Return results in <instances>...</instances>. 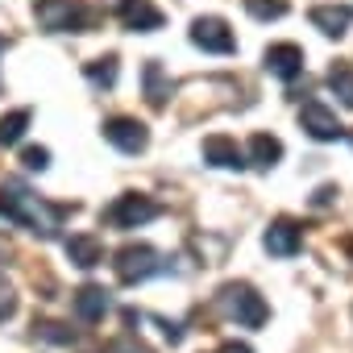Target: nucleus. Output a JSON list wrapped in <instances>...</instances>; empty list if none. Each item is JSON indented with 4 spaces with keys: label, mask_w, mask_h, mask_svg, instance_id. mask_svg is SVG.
<instances>
[{
    "label": "nucleus",
    "mask_w": 353,
    "mask_h": 353,
    "mask_svg": "<svg viewBox=\"0 0 353 353\" xmlns=\"http://www.w3.org/2000/svg\"><path fill=\"white\" fill-rule=\"evenodd\" d=\"M104 137H108L117 150H125V154H141V150L150 145L145 125L133 121V117H108V121H104Z\"/></svg>",
    "instance_id": "0eeeda50"
},
{
    "label": "nucleus",
    "mask_w": 353,
    "mask_h": 353,
    "mask_svg": "<svg viewBox=\"0 0 353 353\" xmlns=\"http://www.w3.org/2000/svg\"><path fill=\"white\" fill-rule=\"evenodd\" d=\"M279 158H283V141L279 137H270V133H254L250 137V162L258 170H270Z\"/></svg>",
    "instance_id": "2eb2a0df"
},
{
    "label": "nucleus",
    "mask_w": 353,
    "mask_h": 353,
    "mask_svg": "<svg viewBox=\"0 0 353 353\" xmlns=\"http://www.w3.org/2000/svg\"><path fill=\"white\" fill-rule=\"evenodd\" d=\"M83 75L92 83H100V88H112L117 83V59L112 54L108 59H92V63H83Z\"/></svg>",
    "instance_id": "aec40b11"
},
{
    "label": "nucleus",
    "mask_w": 353,
    "mask_h": 353,
    "mask_svg": "<svg viewBox=\"0 0 353 353\" xmlns=\"http://www.w3.org/2000/svg\"><path fill=\"white\" fill-rule=\"evenodd\" d=\"M266 71L279 75L283 83L299 79V75H303V50H299L295 42H274V46L266 50Z\"/></svg>",
    "instance_id": "9d476101"
},
{
    "label": "nucleus",
    "mask_w": 353,
    "mask_h": 353,
    "mask_svg": "<svg viewBox=\"0 0 353 353\" xmlns=\"http://www.w3.org/2000/svg\"><path fill=\"white\" fill-rule=\"evenodd\" d=\"M221 307H225V316L229 320H237L241 328H262L266 324V299L250 287V283H229V287H221Z\"/></svg>",
    "instance_id": "7ed1b4c3"
},
{
    "label": "nucleus",
    "mask_w": 353,
    "mask_h": 353,
    "mask_svg": "<svg viewBox=\"0 0 353 353\" xmlns=\"http://www.w3.org/2000/svg\"><path fill=\"white\" fill-rule=\"evenodd\" d=\"M26 129H30V108H17V112H9V117H0V145L21 141Z\"/></svg>",
    "instance_id": "a211bd4d"
},
{
    "label": "nucleus",
    "mask_w": 353,
    "mask_h": 353,
    "mask_svg": "<svg viewBox=\"0 0 353 353\" xmlns=\"http://www.w3.org/2000/svg\"><path fill=\"white\" fill-rule=\"evenodd\" d=\"M104 312H108V291H104V287L88 283V287L75 291V316H79V320L96 324V320H104Z\"/></svg>",
    "instance_id": "4468645a"
},
{
    "label": "nucleus",
    "mask_w": 353,
    "mask_h": 353,
    "mask_svg": "<svg viewBox=\"0 0 353 353\" xmlns=\"http://www.w3.org/2000/svg\"><path fill=\"white\" fill-rule=\"evenodd\" d=\"M117 17H121V26L125 30H133V34H154V30H162V9H154L150 0H121L117 5Z\"/></svg>",
    "instance_id": "6e6552de"
},
{
    "label": "nucleus",
    "mask_w": 353,
    "mask_h": 353,
    "mask_svg": "<svg viewBox=\"0 0 353 353\" xmlns=\"http://www.w3.org/2000/svg\"><path fill=\"white\" fill-rule=\"evenodd\" d=\"M145 96H150V104L154 108H162L166 104V96H170V88H166V79H162V63H145Z\"/></svg>",
    "instance_id": "6ab92c4d"
},
{
    "label": "nucleus",
    "mask_w": 353,
    "mask_h": 353,
    "mask_svg": "<svg viewBox=\"0 0 353 353\" xmlns=\"http://www.w3.org/2000/svg\"><path fill=\"white\" fill-rule=\"evenodd\" d=\"M299 225L295 221H287V216H279L270 229H266V250L274 254V258H291V254H299Z\"/></svg>",
    "instance_id": "ddd939ff"
},
{
    "label": "nucleus",
    "mask_w": 353,
    "mask_h": 353,
    "mask_svg": "<svg viewBox=\"0 0 353 353\" xmlns=\"http://www.w3.org/2000/svg\"><path fill=\"white\" fill-rule=\"evenodd\" d=\"M34 17L46 34H83V30H92V9L83 0H38Z\"/></svg>",
    "instance_id": "f03ea898"
},
{
    "label": "nucleus",
    "mask_w": 353,
    "mask_h": 353,
    "mask_svg": "<svg viewBox=\"0 0 353 353\" xmlns=\"http://www.w3.org/2000/svg\"><path fill=\"white\" fill-rule=\"evenodd\" d=\"M5 254H9V245H5V241H0V262H5Z\"/></svg>",
    "instance_id": "cd10ccee"
},
{
    "label": "nucleus",
    "mask_w": 353,
    "mask_h": 353,
    "mask_svg": "<svg viewBox=\"0 0 353 353\" xmlns=\"http://www.w3.org/2000/svg\"><path fill=\"white\" fill-rule=\"evenodd\" d=\"M332 196H336V188H320V192H316V204H328Z\"/></svg>",
    "instance_id": "a878e982"
},
{
    "label": "nucleus",
    "mask_w": 353,
    "mask_h": 353,
    "mask_svg": "<svg viewBox=\"0 0 353 353\" xmlns=\"http://www.w3.org/2000/svg\"><path fill=\"white\" fill-rule=\"evenodd\" d=\"M46 341H59V345H67V341H75V332H67V324H54V320H42V324H34Z\"/></svg>",
    "instance_id": "5701e85b"
},
{
    "label": "nucleus",
    "mask_w": 353,
    "mask_h": 353,
    "mask_svg": "<svg viewBox=\"0 0 353 353\" xmlns=\"http://www.w3.org/2000/svg\"><path fill=\"white\" fill-rule=\"evenodd\" d=\"M112 353H150V349H145V345H133V341H117Z\"/></svg>",
    "instance_id": "393cba45"
},
{
    "label": "nucleus",
    "mask_w": 353,
    "mask_h": 353,
    "mask_svg": "<svg viewBox=\"0 0 353 353\" xmlns=\"http://www.w3.org/2000/svg\"><path fill=\"white\" fill-rule=\"evenodd\" d=\"M112 266H117V279H121V283H145L150 274H158V270H162L158 250H154V245H141V241L121 245Z\"/></svg>",
    "instance_id": "20e7f679"
},
{
    "label": "nucleus",
    "mask_w": 353,
    "mask_h": 353,
    "mask_svg": "<svg viewBox=\"0 0 353 353\" xmlns=\"http://www.w3.org/2000/svg\"><path fill=\"white\" fill-rule=\"evenodd\" d=\"M299 125L316 137V141H336L345 129H341V121L320 104V100H303V108H299Z\"/></svg>",
    "instance_id": "1a4fd4ad"
},
{
    "label": "nucleus",
    "mask_w": 353,
    "mask_h": 353,
    "mask_svg": "<svg viewBox=\"0 0 353 353\" xmlns=\"http://www.w3.org/2000/svg\"><path fill=\"white\" fill-rule=\"evenodd\" d=\"M158 216V204L150 200V196H137V192H125V196H117L108 208H104V221L112 225V229H137V225H145V221H154Z\"/></svg>",
    "instance_id": "39448f33"
},
{
    "label": "nucleus",
    "mask_w": 353,
    "mask_h": 353,
    "mask_svg": "<svg viewBox=\"0 0 353 353\" xmlns=\"http://www.w3.org/2000/svg\"><path fill=\"white\" fill-rule=\"evenodd\" d=\"M192 42H196L200 50H208V54H233V50H237V38H233V30H229L221 17H200V21H192Z\"/></svg>",
    "instance_id": "423d86ee"
},
{
    "label": "nucleus",
    "mask_w": 353,
    "mask_h": 353,
    "mask_svg": "<svg viewBox=\"0 0 353 353\" xmlns=\"http://www.w3.org/2000/svg\"><path fill=\"white\" fill-rule=\"evenodd\" d=\"M328 88L336 92V100H341L345 108H353V67H349V63H336V67L328 71Z\"/></svg>",
    "instance_id": "f3484780"
},
{
    "label": "nucleus",
    "mask_w": 353,
    "mask_h": 353,
    "mask_svg": "<svg viewBox=\"0 0 353 353\" xmlns=\"http://www.w3.org/2000/svg\"><path fill=\"white\" fill-rule=\"evenodd\" d=\"M204 162H212V166H225V170H241V166H245V154L237 150V141H233V137H225V133H212V137L204 141Z\"/></svg>",
    "instance_id": "f8f14e48"
},
{
    "label": "nucleus",
    "mask_w": 353,
    "mask_h": 353,
    "mask_svg": "<svg viewBox=\"0 0 353 353\" xmlns=\"http://www.w3.org/2000/svg\"><path fill=\"white\" fill-rule=\"evenodd\" d=\"M307 21L324 34V38H345L349 26H353V9L349 5H316L307 13Z\"/></svg>",
    "instance_id": "9b49d317"
},
{
    "label": "nucleus",
    "mask_w": 353,
    "mask_h": 353,
    "mask_svg": "<svg viewBox=\"0 0 353 353\" xmlns=\"http://www.w3.org/2000/svg\"><path fill=\"white\" fill-rule=\"evenodd\" d=\"M241 5H245V13L258 17V21H279V17H287V0H241Z\"/></svg>",
    "instance_id": "412c9836"
},
{
    "label": "nucleus",
    "mask_w": 353,
    "mask_h": 353,
    "mask_svg": "<svg viewBox=\"0 0 353 353\" xmlns=\"http://www.w3.org/2000/svg\"><path fill=\"white\" fill-rule=\"evenodd\" d=\"M21 162H26V170H46L50 166V150L46 145H26L21 150Z\"/></svg>",
    "instance_id": "4be33fe9"
},
{
    "label": "nucleus",
    "mask_w": 353,
    "mask_h": 353,
    "mask_svg": "<svg viewBox=\"0 0 353 353\" xmlns=\"http://www.w3.org/2000/svg\"><path fill=\"white\" fill-rule=\"evenodd\" d=\"M0 216L13 221V225H21V229H30L34 237H46V241H50V237L59 233L63 208L38 200V196H34L26 183H17V179H5V183H0Z\"/></svg>",
    "instance_id": "f257e3e1"
},
{
    "label": "nucleus",
    "mask_w": 353,
    "mask_h": 353,
    "mask_svg": "<svg viewBox=\"0 0 353 353\" xmlns=\"http://www.w3.org/2000/svg\"><path fill=\"white\" fill-rule=\"evenodd\" d=\"M13 312H17V295H13L5 283H0V320H9Z\"/></svg>",
    "instance_id": "b1692460"
},
{
    "label": "nucleus",
    "mask_w": 353,
    "mask_h": 353,
    "mask_svg": "<svg viewBox=\"0 0 353 353\" xmlns=\"http://www.w3.org/2000/svg\"><path fill=\"white\" fill-rule=\"evenodd\" d=\"M0 54H5V38H0Z\"/></svg>",
    "instance_id": "c85d7f7f"
},
{
    "label": "nucleus",
    "mask_w": 353,
    "mask_h": 353,
    "mask_svg": "<svg viewBox=\"0 0 353 353\" xmlns=\"http://www.w3.org/2000/svg\"><path fill=\"white\" fill-rule=\"evenodd\" d=\"M67 258H71L75 266H83V270H92V266H100V258H104V250H100V241H96V237H88V233H75V237L67 241Z\"/></svg>",
    "instance_id": "dca6fc26"
},
{
    "label": "nucleus",
    "mask_w": 353,
    "mask_h": 353,
    "mask_svg": "<svg viewBox=\"0 0 353 353\" xmlns=\"http://www.w3.org/2000/svg\"><path fill=\"white\" fill-rule=\"evenodd\" d=\"M221 353H254V349H250V345H237V341H233V345H221Z\"/></svg>",
    "instance_id": "bb28decb"
}]
</instances>
